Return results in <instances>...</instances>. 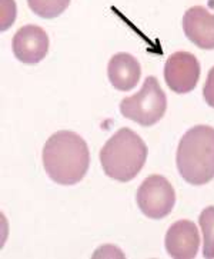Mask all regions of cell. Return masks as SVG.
Returning a JSON list of instances; mask_svg holds the SVG:
<instances>
[{
  "label": "cell",
  "mask_w": 214,
  "mask_h": 259,
  "mask_svg": "<svg viewBox=\"0 0 214 259\" xmlns=\"http://www.w3.org/2000/svg\"><path fill=\"white\" fill-rule=\"evenodd\" d=\"M12 48L20 62L26 65H36L46 58L49 52V37L39 26L26 25L13 36Z\"/></svg>",
  "instance_id": "7"
},
{
  "label": "cell",
  "mask_w": 214,
  "mask_h": 259,
  "mask_svg": "<svg viewBox=\"0 0 214 259\" xmlns=\"http://www.w3.org/2000/svg\"><path fill=\"white\" fill-rule=\"evenodd\" d=\"M43 166L49 178L59 185H76L90 166L89 146L80 135L59 131L43 148Z\"/></svg>",
  "instance_id": "1"
},
{
  "label": "cell",
  "mask_w": 214,
  "mask_h": 259,
  "mask_svg": "<svg viewBox=\"0 0 214 259\" xmlns=\"http://www.w3.org/2000/svg\"><path fill=\"white\" fill-rule=\"evenodd\" d=\"M16 17L15 0H2V30H8Z\"/></svg>",
  "instance_id": "13"
},
{
  "label": "cell",
  "mask_w": 214,
  "mask_h": 259,
  "mask_svg": "<svg viewBox=\"0 0 214 259\" xmlns=\"http://www.w3.org/2000/svg\"><path fill=\"white\" fill-rule=\"evenodd\" d=\"M200 246L197 226L191 221H177L166 234V249L174 259L196 258Z\"/></svg>",
  "instance_id": "8"
},
{
  "label": "cell",
  "mask_w": 214,
  "mask_h": 259,
  "mask_svg": "<svg viewBox=\"0 0 214 259\" xmlns=\"http://www.w3.org/2000/svg\"><path fill=\"white\" fill-rule=\"evenodd\" d=\"M147 159V146L136 132L122 127L100 151L101 167L109 178L129 182L140 174Z\"/></svg>",
  "instance_id": "3"
},
{
  "label": "cell",
  "mask_w": 214,
  "mask_h": 259,
  "mask_svg": "<svg viewBox=\"0 0 214 259\" xmlns=\"http://www.w3.org/2000/svg\"><path fill=\"white\" fill-rule=\"evenodd\" d=\"M30 10L43 19L60 16L70 5V0H27Z\"/></svg>",
  "instance_id": "12"
},
{
  "label": "cell",
  "mask_w": 214,
  "mask_h": 259,
  "mask_svg": "<svg viewBox=\"0 0 214 259\" xmlns=\"http://www.w3.org/2000/svg\"><path fill=\"white\" fill-rule=\"evenodd\" d=\"M176 163L181 178L200 186L214 179V127L197 125L181 138Z\"/></svg>",
  "instance_id": "2"
},
{
  "label": "cell",
  "mask_w": 214,
  "mask_h": 259,
  "mask_svg": "<svg viewBox=\"0 0 214 259\" xmlns=\"http://www.w3.org/2000/svg\"><path fill=\"white\" fill-rule=\"evenodd\" d=\"M176 192L172 184L162 175L146 178L137 191V205L150 219H163L172 213Z\"/></svg>",
  "instance_id": "5"
},
{
  "label": "cell",
  "mask_w": 214,
  "mask_h": 259,
  "mask_svg": "<svg viewBox=\"0 0 214 259\" xmlns=\"http://www.w3.org/2000/svg\"><path fill=\"white\" fill-rule=\"evenodd\" d=\"M165 79L173 92H191L200 79V63L196 56L189 52L173 53L166 62Z\"/></svg>",
  "instance_id": "6"
},
{
  "label": "cell",
  "mask_w": 214,
  "mask_h": 259,
  "mask_svg": "<svg viewBox=\"0 0 214 259\" xmlns=\"http://www.w3.org/2000/svg\"><path fill=\"white\" fill-rule=\"evenodd\" d=\"M183 30L187 39L200 49H214V15L203 6H193L184 13Z\"/></svg>",
  "instance_id": "9"
},
{
  "label": "cell",
  "mask_w": 214,
  "mask_h": 259,
  "mask_svg": "<svg viewBox=\"0 0 214 259\" xmlns=\"http://www.w3.org/2000/svg\"><path fill=\"white\" fill-rule=\"evenodd\" d=\"M203 95H204V101L207 102V105L214 108V66L208 72L206 84L203 89Z\"/></svg>",
  "instance_id": "14"
},
{
  "label": "cell",
  "mask_w": 214,
  "mask_h": 259,
  "mask_svg": "<svg viewBox=\"0 0 214 259\" xmlns=\"http://www.w3.org/2000/svg\"><path fill=\"white\" fill-rule=\"evenodd\" d=\"M198 224L203 231V256L214 258V206L203 209L198 218Z\"/></svg>",
  "instance_id": "11"
},
{
  "label": "cell",
  "mask_w": 214,
  "mask_h": 259,
  "mask_svg": "<svg viewBox=\"0 0 214 259\" xmlns=\"http://www.w3.org/2000/svg\"><path fill=\"white\" fill-rule=\"evenodd\" d=\"M166 109V93L154 76H148L136 95L124 98L120 102L122 115L144 127L156 125L165 116Z\"/></svg>",
  "instance_id": "4"
},
{
  "label": "cell",
  "mask_w": 214,
  "mask_h": 259,
  "mask_svg": "<svg viewBox=\"0 0 214 259\" xmlns=\"http://www.w3.org/2000/svg\"><path fill=\"white\" fill-rule=\"evenodd\" d=\"M107 75H109V80L117 91L129 92L140 80V63L129 53H123V52L117 53L109 62Z\"/></svg>",
  "instance_id": "10"
}]
</instances>
